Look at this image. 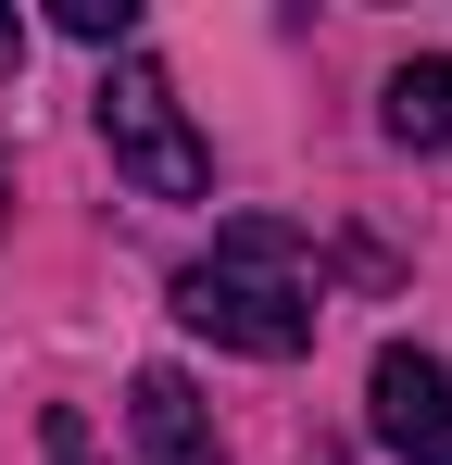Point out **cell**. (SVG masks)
I'll return each mask as SVG.
<instances>
[{
  "instance_id": "3957f363",
  "label": "cell",
  "mask_w": 452,
  "mask_h": 465,
  "mask_svg": "<svg viewBox=\"0 0 452 465\" xmlns=\"http://www.w3.org/2000/svg\"><path fill=\"white\" fill-rule=\"evenodd\" d=\"M365 415H377V440H389L402 465H452V365H440V352L389 340L377 378H365Z\"/></svg>"
},
{
  "instance_id": "52a82bcc",
  "label": "cell",
  "mask_w": 452,
  "mask_h": 465,
  "mask_svg": "<svg viewBox=\"0 0 452 465\" xmlns=\"http://www.w3.org/2000/svg\"><path fill=\"white\" fill-rule=\"evenodd\" d=\"M38 453H51V465H101V453H88V415H64V402L38 415Z\"/></svg>"
},
{
  "instance_id": "277c9868",
  "label": "cell",
  "mask_w": 452,
  "mask_h": 465,
  "mask_svg": "<svg viewBox=\"0 0 452 465\" xmlns=\"http://www.w3.org/2000/svg\"><path fill=\"white\" fill-rule=\"evenodd\" d=\"M126 428H139V465H226L214 415H201V390L176 378V365H139V390H126Z\"/></svg>"
},
{
  "instance_id": "ba28073f",
  "label": "cell",
  "mask_w": 452,
  "mask_h": 465,
  "mask_svg": "<svg viewBox=\"0 0 452 465\" xmlns=\"http://www.w3.org/2000/svg\"><path fill=\"white\" fill-rule=\"evenodd\" d=\"M13 64H25V25H13V13H0V88H13Z\"/></svg>"
},
{
  "instance_id": "9c48e42d",
  "label": "cell",
  "mask_w": 452,
  "mask_h": 465,
  "mask_svg": "<svg viewBox=\"0 0 452 465\" xmlns=\"http://www.w3.org/2000/svg\"><path fill=\"white\" fill-rule=\"evenodd\" d=\"M0 202H13V176H0Z\"/></svg>"
},
{
  "instance_id": "5b68a950",
  "label": "cell",
  "mask_w": 452,
  "mask_h": 465,
  "mask_svg": "<svg viewBox=\"0 0 452 465\" xmlns=\"http://www.w3.org/2000/svg\"><path fill=\"white\" fill-rule=\"evenodd\" d=\"M389 139L402 152H452V51H415L389 76Z\"/></svg>"
},
{
  "instance_id": "7a4b0ae2",
  "label": "cell",
  "mask_w": 452,
  "mask_h": 465,
  "mask_svg": "<svg viewBox=\"0 0 452 465\" xmlns=\"http://www.w3.org/2000/svg\"><path fill=\"white\" fill-rule=\"evenodd\" d=\"M101 152H113V176H126L139 202H201V189H214V152H201L189 101H176L163 64H139V51H113V76H101Z\"/></svg>"
},
{
  "instance_id": "6da1fadb",
  "label": "cell",
  "mask_w": 452,
  "mask_h": 465,
  "mask_svg": "<svg viewBox=\"0 0 452 465\" xmlns=\"http://www.w3.org/2000/svg\"><path fill=\"white\" fill-rule=\"evenodd\" d=\"M176 314L214 340V352H251V365H290V352H314V264H301V227H277V214H239V227L176 277Z\"/></svg>"
},
{
  "instance_id": "8992f818",
  "label": "cell",
  "mask_w": 452,
  "mask_h": 465,
  "mask_svg": "<svg viewBox=\"0 0 452 465\" xmlns=\"http://www.w3.org/2000/svg\"><path fill=\"white\" fill-rule=\"evenodd\" d=\"M64 38H88V51H126V38H139V0H64Z\"/></svg>"
}]
</instances>
